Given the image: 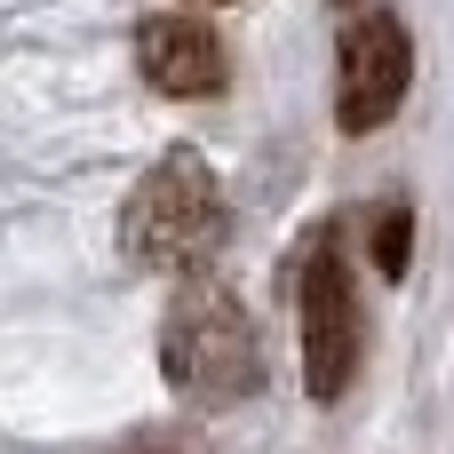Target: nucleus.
I'll list each match as a JSON object with an SVG mask.
<instances>
[{
    "label": "nucleus",
    "mask_w": 454,
    "mask_h": 454,
    "mask_svg": "<svg viewBox=\"0 0 454 454\" xmlns=\"http://www.w3.org/2000/svg\"><path fill=\"white\" fill-rule=\"evenodd\" d=\"M160 367H168V391L184 407H239L263 383V351H255L247 303L231 287H215V279L176 287V303L160 319Z\"/></svg>",
    "instance_id": "1"
},
{
    "label": "nucleus",
    "mask_w": 454,
    "mask_h": 454,
    "mask_svg": "<svg viewBox=\"0 0 454 454\" xmlns=\"http://www.w3.org/2000/svg\"><path fill=\"white\" fill-rule=\"evenodd\" d=\"M120 239L144 271H200L215 247H223V192L207 176L200 152H160L152 176L128 192L120 207Z\"/></svg>",
    "instance_id": "2"
},
{
    "label": "nucleus",
    "mask_w": 454,
    "mask_h": 454,
    "mask_svg": "<svg viewBox=\"0 0 454 454\" xmlns=\"http://www.w3.org/2000/svg\"><path fill=\"white\" fill-rule=\"evenodd\" d=\"M303 391L319 407H335L367 359V311H359V287H351V255H343V223H319L311 247H303Z\"/></svg>",
    "instance_id": "3"
},
{
    "label": "nucleus",
    "mask_w": 454,
    "mask_h": 454,
    "mask_svg": "<svg viewBox=\"0 0 454 454\" xmlns=\"http://www.w3.org/2000/svg\"><path fill=\"white\" fill-rule=\"evenodd\" d=\"M407 88H415V32H407V16L399 8H359L343 24V48H335V128L343 136L391 128Z\"/></svg>",
    "instance_id": "4"
},
{
    "label": "nucleus",
    "mask_w": 454,
    "mask_h": 454,
    "mask_svg": "<svg viewBox=\"0 0 454 454\" xmlns=\"http://www.w3.org/2000/svg\"><path fill=\"white\" fill-rule=\"evenodd\" d=\"M136 64L160 96H215L231 80V56H223V32L200 24V16H152L136 32Z\"/></svg>",
    "instance_id": "5"
},
{
    "label": "nucleus",
    "mask_w": 454,
    "mask_h": 454,
    "mask_svg": "<svg viewBox=\"0 0 454 454\" xmlns=\"http://www.w3.org/2000/svg\"><path fill=\"white\" fill-rule=\"evenodd\" d=\"M367 247H375V271H383V279H407V263H415V207H407V200H375Z\"/></svg>",
    "instance_id": "6"
},
{
    "label": "nucleus",
    "mask_w": 454,
    "mask_h": 454,
    "mask_svg": "<svg viewBox=\"0 0 454 454\" xmlns=\"http://www.w3.org/2000/svg\"><path fill=\"white\" fill-rule=\"evenodd\" d=\"M128 454H176V447H152V439H144V447H128Z\"/></svg>",
    "instance_id": "7"
}]
</instances>
